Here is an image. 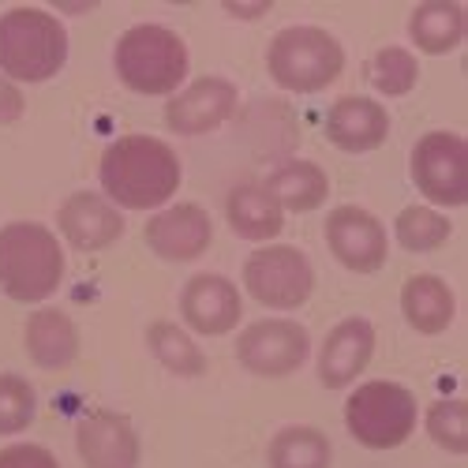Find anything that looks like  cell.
I'll return each instance as SVG.
<instances>
[{
	"label": "cell",
	"mask_w": 468,
	"mask_h": 468,
	"mask_svg": "<svg viewBox=\"0 0 468 468\" xmlns=\"http://www.w3.org/2000/svg\"><path fill=\"white\" fill-rule=\"evenodd\" d=\"M101 187L128 210H154L180 187L176 154L154 135H124L101 158Z\"/></svg>",
	"instance_id": "1"
},
{
	"label": "cell",
	"mask_w": 468,
	"mask_h": 468,
	"mask_svg": "<svg viewBox=\"0 0 468 468\" xmlns=\"http://www.w3.org/2000/svg\"><path fill=\"white\" fill-rule=\"evenodd\" d=\"M64 251L46 225L12 221L0 229V289L19 303H37L57 292Z\"/></svg>",
	"instance_id": "2"
},
{
	"label": "cell",
	"mask_w": 468,
	"mask_h": 468,
	"mask_svg": "<svg viewBox=\"0 0 468 468\" xmlns=\"http://www.w3.org/2000/svg\"><path fill=\"white\" fill-rule=\"evenodd\" d=\"M68 34L42 8H12L0 16V71L19 83H42L64 68Z\"/></svg>",
	"instance_id": "3"
},
{
	"label": "cell",
	"mask_w": 468,
	"mask_h": 468,
	"mask_svg": "<svg viewBox=\"0 0 468 468\" xmlns=\"http://www.w3.org/2000/svg\"><path fill=\"white\" fill-rule=\"evenodd\" d=\"M266 68L282 90L315 94L341 75L345 49L334 34H326L319 27H289L270 42Z\"/></svg>",
	"instance_id": "4"
},
{
	"label": "cell",
	"mask_w": 468,
	"mask_h": 468,
	"mask_svg": "<svg viewBox=\"0 0 468 468\" xmlns=\"http://www.w3.org/2000/svg\"><path fill=\"white\" fill-rule=\"evenodd\" d=\"M116 75L135 94H173L187 75V49L158 23L132 27L116 42Z\"/></svg>",
	"instance_id": "5"
},
{
	"label": "cell",
	"mask_w": 468,
	"mask_h": 468,
	"mask_svg": "<svg viewBox=\"0 0 468 468\" xmlns=\"http://www.w3.org/2000/svg\"><path fill=\"white\" fill-rule=\"evenodd\" d=\"M345 423L367 450H394L416 427V398L398 382H364L345 405Z\"/></svg>",
	"instance_id": "6"
},
{
	"label": "cell",
	"mask_w": 468,
	"mask_h": 468,
	"mask_svg": "<svg viewBox=\"0 0 468 468\" xmlns=\"http://www.w3.org/2000/svg\"><path fill=\"white\" fill-rule=\"evenodd\" d=\"M244 285L262 307L292 311L307 303L311 289H315V270L300 248H259L244 262Z\"/></svg>",
	"instance_id": "7"
},
{
	"label": "cell",
	"mask_w": 468,
	"mask_h": 468,
	"mask_svg": "<svg viewBox=\"0 0 468 468\" xmlns=\"http://www.w3.org/2000/svg\"><path fill=\"white\" fill-rule=\"evenodd\" d=\"M412 180L439 207H461L468 199V146L453 132L423 135L412 150Z\"/></svg>",
	"instance_id": "8"
},
{
	"label": "cell",
	"mask_w": 468,
	"mask_h": 468,
	"mask_svg": "<svg viewBox=\"0 0 468 468\" xmlns=\"http://www.w3.org/2000/svg\"><path fill=\"white\" fill-rule=\"evenodd\" d=\"M307 330L300 323L289 319H262L255 326H248L237 341V356L251 375H292L303 360H307Z\"/></svg>",
	"instance_id": "9"
},
{
	"label": "cell",
	"mask_w": 468,
	"mask_h": 468,
	"mask_svg": "<svg viewBox=\"0 0 468 468\" xmlns=\"http://www.w3.org/2000/svg\"><path fill=\"white\" fill-rule=\"evenodd\" d=\"M326 240L337 262L356 270V274H371L386 262V232L378 218L360 207H337L326 218Z\"/></svg>",
	"instance_id": "10"
},
{
	"label": "cell",
	"mask_w": 468,
	"mask_h": 468,
	"mask_svg": "<svg viewBox=\"0 0 468 468\" xmlns=\"http://www.w3.org/2000/svg\"><path fill=\"white\" fill-rule=\"evenodd\" d=\"M232 109H237V87L229 80H195L187 90H180L176 98H169L165 105V124L180 135H203L221 128Z\"/></svg>",
	"instance_id": "11"
},
{
	"label": "cell",
	"mask_w": 468,
	"mask_h": 468,
	"mask_svg": "<svg viewBox=\"0 0 468 468\" xmlns=\"http://www.w3.org/2000/svg\"><path fill=\"white\" fill-rule=\"evenodd\" d=\"M210 237H214V225H210L207 210L195 203L169 207L146 221V244L154 248V255H162L169 262L199 259L210 248Z\"/></svg>",
	"instance_id": "12"
},
{
	"label": "cell",
	"mask_w": 468,
	"mask_h": 468,
	"mask_svg": "<svg viewBox=\"0 0 468 468\" xmlns=\"http://www.w3.org/2000/svg\"><path fill=\"white\" fill-rule=\"evenodd\" d=\"M180 311L195 334H207V337H218V334H229L232 326L240 323V292L229 278L221 274H199L191 278L180 292Z\"/></svg>",
	"instance_id": "13"
},
{
	"label": "cell",
	"mask_w": 468,
	"mask_h": 468,
	"mask_svg": "<svg viewBox=\"0 0 468 468\" xmlns=\"http://www.w3.org/2000/svg\"><path fill=\"white\" fill-rule=\"evenodd\" d=\"M75 446L87 468H135L139 439L121 412H90L75 427Z\"/></svg>",
	"instance_id": "14"
},
{
	"label": "cell",
	"mask_w": 468,
	"mask_h": 468,
	"mask_svg": "<svg viewBox=\"0 0 468 468\" xmlns=\"http://www.w3.org/2000/svg\"><path fill=\"white\" fill-rule=\"evenodd\" d=\"M57 221H60L64 240L75 251H101L121 240V232H124L121 210L94 191H80V195H71V199H64Z\"/></svg>",
	"instance_id": "15"
},
{
	"label": "cell",
	"mask_w": 468,
	"mask_h": 468,
	"mask_svg": "<svg viewBox=\"0 0 468 468\" xmlns=\"http://www.w3.org/2000/svg\"><path fill=\"white\" fill-rule=\"evenodd\" d=\"M375 353V330L367 319H345L330 330L323 353H319V378L330 389L353 382Z\"/></svg>",
	"instance_id": "16"
},
{
	"label": "cell",
	"mask_w": 468,
	"mask_h": 468,
	"mask_svg": "<svg viewBox=\"0 0 468 468\" xmlns=\"http://www.w3.org/2000/svg\"><path fill=\"white\" fill-rule=\"evenodd\" d=\"M326 135L348 154H364L389 135V116L371 98H341L326 112Z\"/></svg>",
	"instance_id": "17"
},
{
	"label": "cell",
	"mask_w": 468,
	"mask_h": 468,
	"mask_svg": "<svg viewBox=\"0 0 468 468\" xmlns=\"http://www.w3.org/2000/svg\"><path fill=\"white\" fill-rule=\"evenodd\" d=\"M27 353L37 367L64 371L80 356V330L57 307H42L27 319Z\"/></svg>",
	"instance_id": "18"
},
{
	"label": "cell",
	"mask_w": 468,
	"mask_h": 468,
	"mask_svg": "<svg viewBox=\"0 0 468 468\" xmlns=\"http://www.w3.org/2000/svg\"><path fill=\"white\" fill-rule=\"evenodd\" d=\"M225 214L237 237L244 240H274L282 225H285V210L274 203L262 184H237L225 199Z\"/></svg>",
	"instance_id": "19"
},
{
	"label": "cell",
	"mask_w": 468,
	"mask_h": 468,
	"mask_svg": "<svg viewBox=\"0 0 468 468\" xmlns=\"http://www.w3.org/2000/svg\"><path fill=\"white\" fill-rule=\"evenodd\" d=\"M262 187L274 195V203L282 210H296V214L315 210L330 195L326 173L319 165H311V162H285V165H278Z\"/></svg>",
	"instance_id": "20"
},
{
	"label": "cell",
	"mask_w": 468,
	"mask_h": 468,
	"mask_svg": "<svg viewBox=\"0 0 468 468\" xmlns=\"http://www.w3.org/2000/svg\"><path fill=\"white\" fill-rule=\"evenodd\" d=\"M401 307L420 334H442L453 323V292L442 278L431 274H420L401 289Z\"/></svg>",
	"instance_id": "21"
},
{
	"label": "cell",
	"mask_w": 468,
	"mask_h": 468,
	"mask_svg": "<svg viewBox=\"0 0 468 468\" xmlns=\"http://www.w3.org/2000/svg\"><path fill=\"white\" fill-rule=\"evenodd\" d=\"M409 34L423 53H450L464 37V12L453 0H423L409 19Z\"/></svg>",
	"instance_id": "22"
},
{
	"label": "cell",
	"mask_w": 468,
	"mask_h": 468,
	"mask_svg": "<svg viewBox=\"0 0 468 468\" xmlns=\"http://www.w3.org/2000/svg\"><path fill=\"white\" fill-rule=\"evenodd\" d=\"M270 468H330V442L315 427H285L270 442Z\"/></svg>",
	"instance_id": "23"
},
{
	"label": "cell",
	"mask_w": 468,
	"mask_h": 468,
	"mask_svg": "<svg viewBox=\"0 0 468 468\" xmlns=\"http://www.w3.org/2000/svg\"><path fill=\"white\" fill-rule=\"evenodd\" d=\"M146 341H150V353L162 360V367L176 371V375H203L207 371V360L180 326L173 323H154L146 330Z\"/></svg>",
	"instance_id": "24"
},
{
	"label": "cell",
	"mask_w": 468,
	"mask_h": 468,
	"mask_svg": "<svg viewBox=\"0 0 468 468\" xmlns=\"http://www.w3.org/2000/svg\"><path fill=\"white\" fill-rule=\"evenodd\" d=\"M450 237V218L431 207H409L398 218V240L405 251H435Z\"/></svg>",
	"instance_id": "25"
},
{
	"label": "cell",
	"mask_w": 468,
	"mask_h": 468,
	"mask_svg": "<svg viewBox=\"0 0 468 468\" xmlns=\"http://www.w3.org/2000/svg\"><path fill=\"white\" fill-rule=\"evenodd\" d=\"M416 75H420V68H416L412 53H405V49H398V46L375 53V60H371V83H375L382 94H389V98L409 94V90L416 87Z\"/></svg>",
	"instance_id": "26"
},
{
	"label": "cell",
	"mask_w": 468,
	"mask_h": 468,
	"mask_svg": "<svg viewBox=\"0 0 468 468\" xmlns=\"http://www.w3.org/2000/svg\"><path fill=\"white\" fill-rule=\"evenodd\" d=\"M34 389L19 375H0V435H16L34 420Z\"/></svg>",
	"instance_id": "27"
},
{
	"label": "cell",
	"mask_w": 468,
	"mask_h": 468,
	"mask_svg": "<svg viewBox=\"0 0 468 468\" xmlns=\"http://www.w3.org/2000/svg\"><path fill=\"white\" fill-rule=\"evenodd\" d=\"M427 435L450 453H464L468 450V409H464V401L431 405V412H427Z\"/></svg>",
	"instance_id": "28"
},
{
	"label": "cell",
	"mask_w": 468,
	"mask_h": 468,
	"mask_svg": "<svg viewBox=\"0 0 468 468\" xmlns=\"http://www.w3.org/2000/svg\"><path fill=\"white\" fill-rule=\"evenodd\" d=\"M0 468H60L57 457L34 442H23V446H8L0 450Z\"/></svg>",
	"instance_id": "29"
},
{
	"label": "cell",
	"mask_w": 468,
	"mask_h": 468,
	"mask_svg": "<svg viewBox=\"0 0 468 468\" xmlns=\"http://www.w3.org/2000/svg\"><path fill=\"white\" fill-rule=\"evenodd\" d=\"M23 116V94L12 87V80L0 75V124H12Z\"/></svg>",
	"instance_id": "30"
}]
</instances>
